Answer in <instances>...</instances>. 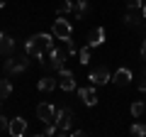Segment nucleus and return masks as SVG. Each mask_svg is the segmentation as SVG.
I'll return each instance as SVG.
<instances>
[{
	"label": "nucleus",
	"instance_id": "obj_1",
	"mask_svg": "<svg viewBox=\"0 0 146 137\" xmlns=\"http://www.w3.org/2000/svg\"><path fill=\"white\" fill-rule=\"evenodd\" d=\"M54 44V34H49V32H39V34H32L29 39L25 42V52L29 54V56H34L36 61L46 64V49Z\"/></svg>",
	"mask_w": 146,
	"mask_h": 137
},
{
	"label": "nucleus",
	"instance_id": "obj_2",
	"mask_svg": "<svg viewBox=\"0 0 146 137\" xmlns=\"http://www.w3.org/2000/svg\"><path fill=\"white\" fill-rule=\"evenodd\" d=\"M29 66V54H22V56H5V64H3V71H5L7 76H15V74H22L25 68Z\"/></svg>",
	"mask_w": 146,
	"mask_h": 137
},
{
	"label": "nucleus",
	"instance_id": "obj_3",
	"mask_svg": "<svg viewBox=\"0 0 146 137\" xmlns=\"http://www.w3.org/2000/svg\"><path fill=\"white\" fill-rule=\"evenodd\" d=\"M66 59H68V52H63V49L56 47V44H51V47L46 49V66H51V68H56V71H61L63 64H66Z\"/></svg>",
	"mask_w": 146,
	"mask_h": 137
},
{
	"label": "nucleus",
	"instance_id": "obj_4",
	"mask_svg": "<svg viewBox=\"0 0 146 137\" xmlns=\"http://www.w3.org/2000/svg\"><path fill=\"white\" fill-rule=\"evenodd\" d=\"M56 135H68L73 125V110L71 108H58V115H56Z\"/></svg>",
	"mask_w": 146,
	"mask_h": 137
},
{
	"label": "nucleus",
	"instance_id": "obj_5",
	"mask_svg": "<svg viewBox=\"0 0 146 137\" xmlns=\"http://www.w3.org/2000/svg\"><path fill=\"white\" fill-rule=\"evenodd\" d=\"M71 32H73V25L66 20L63 15H58L56 20H54V25H51V34L56 39H66V37H71Z\"/></svg>",
	"mask_w": 146,
	"mask_h": 137
},
{
	"label": "nucleus",
	"instance_id": "obj_6",
	"mask_svg": "<svg viewBox=\"0 0 146 137\" xmlns=\"http://www.w3.org/2000/svg\"><path fill=\"white\" fill-rule=\"evenodd\" d=\"M56 115H58V108H54L51 103H39L36 105V118L42 120V125L44 122H56Z\"/></svg>",
	"mask_w": 146,
	"mask_h": 137
},
{
	"label": "nucleus",
	"instance_id": "obj_7",
	"mask_svg": "<svg viewBox=\"0 0 146 137\" xmlns=\"http://www.w3.org/2000/svg\"><path fill=\"white\" fill-rule=\"evenodd\" d=\"M88 81H90L93 86H105V83L112 81V76H110V71H107L105 66H98V68H93V71L88 74Z\"/></svg>",
	"mask_w": 146,
	"mask_h": 137
},
{
	"label": "nucleus",
	"instance_id": "obj_8",
	"mask_svg": "<svg viewBox=\"0 0 146 137\" xmlns=\"http://www.w3.org/2000/svg\"><path fill=\"white\" fill-rule=\"evenodd\" d=\"M95 88H98V86H93V83L85 86V88H78V98L83 100L88 108H93L95 103H98V91H95Z\"/></svg>",
	"mask_w": 146,
	"mask_h": 137
},
{
	"label": "nucleus",
	"instance_id": "obj_9",
	"mask_svg": "<svg viewBox=\"0 0 146 137\" xmlns=\"http://www.w3.org/2000/svg\"><path fill=\"white\" fill-rule=\"evenodd\" d=\"M58 74H61V81H58V86H61L63 91H68V93H71V91H76V76H73V71H71V68H66V66H63L61 71H58Z\"/></svg>",
	"mask_w": 146,
	"mask_h": 137
},
{
	"label": "nucleus",
	"instance_id": "obj_10",
	"mask_svg": "<svg viewBox=\"0 0 146 137\" xmlns=\"http://www.w3.org/2000/svg\"><path fill=\"white\" fill-rule=\"evenodd\" d=\"M12 52H15V39H12V34L0 32V56H10Z\"/></svg>",
	"mask_w": 146,
	"mask_h": 137
},
{
	"label": "nucleus",
	"instance_id": "obj_11",
	"mask_svg": "<svg viewBox=\"0 0 146 137\" xmlns=\"http://www.w3.org/2000/svg\"><path fill=\"white\" fill-rule=\"evenodd\" d=\"M141 20H144V12H141V7H129V12L124 15V25H127V27H139Z\"/></svg>",
	"mask_w": 146,
	"mask_h": 137
},
{
	"label": "nucleus",
	"instance_id": "obj_12",
	"mask_svg": "<svg viewBox=\"0 0 146 137\" xmlns=\"http://www.w3.org/2000/svg\"><path fill=\"white\" fill-rule=\"evenodd\" d=\"M25 132H27V120H25V118H12L7 135H12V137H22Z\"/></svg>",
	"mask_w": 146,
	"mask_h": 137
},
{
	"label": "nucleus",
	"instance_id": "obj_13",
	"mask_svg": "<svg viewBox=\"0 0 146 137\" xmlns=\"http://www.w3.org/2000/svg\"><path fill=\"white\" fill-rule=\"evenodd\" d=\"M131 79H134V74H131L129 68H117L115 74H112V83H117V86L131 83Z\"/></svg>",
	"mask_w": 146,
	"mask_h": 137
},
{
	"label": "nucleus",
	"instance_id": "obj_14",
	"mask_svg": "<svg viewBox=\"0 0 146 137\" xmlns=\"http://www.w3.org/2000/svg\"><path fill=\"white\" fill-rule=\"evenodd\" d=\"M88 44L90 47H102L105 44V30L102 27H95V30H90V34H88Z\"/></svg>",
	"mask_w": 146,
	"mask_h": 137
},
{
	"label": "nucleus",
	"instance_id": "obj_15",
	"mask_svg": "<svg viewBox=\"0 0 146 137\" xmlns=\"http://www.w3.org/2000/svg\"><path fill=\"white\" fill-rule=\"evenodd\" d=\"M58 86V81L54 79V76H44V79H39V83H36V88L42 91V93H51L54 88Z\"/></svg>",
	"mask_w": 146,
	"mask_h": 137
},
{
	"label": "nucleus",
	"instance_id": "obj_16",
	"mask_svg": "<svg viewBox=\"0 0 146 137\" xmlns=\"http://www.w3.org/2000/svg\"><path fill=\"white\" fill-rule=\"evenodd\" d=\"M10 93H12V81L7 79V76H3V79H0V100L10 98Z\"/></svg>",
	"mask_w": 146,
	"mask_h": 137
},
{
	"label": "nucleus",
	"instance_id": "obj_17",
	"mask_svg": "<svg viewBox=\"0 0 146 137\" xmlns=\"http://www.w3.org/2000/svg\"><path fill=\"white\" fill-rule=\"evenodd\" d=\"M85 12H88V0H76L73 3V15H76V20H80Z\"/></svg>",
	"mask_w": 146,
	"mask_h": 137
},
{
	"label": "nucleus",
	"instance_id": "obj_18",
	"mask_svg": "<svg viewBox=\"0 0 146 137\" xmlns=\"http://www.w3.org/2000/svg\"><path fill=\"white\" fill-rule=\"evenodd\" d=\"M146 113V103L144 100H136V103H131V115L134 118H141Z\"/></svg>",
	"mask_w": 146,
	"mask_h": 137
},
{
	"label": "nucleus",
	"instance_id": "obj_19",
	"mask_svg": "<svg viewBox=\"0 0 146 137\" xmlns=\"http://www.w3.org/2000/svg\"><path fill=\"white\" fill-rule=\"evenodd\" d=\"M90 49H93V47H90V44H88V47H83V49H80V52H78L80 66H88V64H90Z\"/></svg>",
	"mask_w": 146,
	"mask_h": 137
},
{
	"label": "nucleus",
	"instance_id": "obj_20",
	"mask_svg": "<svg viewBox=\"0 0 146 137\" xmlns=\"http://www.w3.org/2000/svg\"><path fill=\"white\" fill-rule=\"evenodd\" d=\"M129 135H134V137H146V125H141V122H134V125L129 127Z\"/></svg>",
	"mask_w": 146,
	"mask_h": 137
},
{
	"label": "nucleus",
	"instance_id": "obj_21",
	"mask_svg": "<svg viewBox=\"0 0 146 137\" xmlns=\"http://www.w3.org/2000/svg\"><path fill=\"white\" fill-rule=\"evenodd\" d=\"M56 12H58V15H68V12H73V3H71V0H63L61 5L56 7Z\"/></svg>",
	"mask_w": 146,
	"mask_h": 137
},
{
	"label": "nucleus",
	"instance_id": "obj_22",
	"mask_svg": "<svg viewBox=\"0 0 146 137\" xmlns=\"http://www.w3.org/2000/svg\"><path fill=\"white\" fill-rule=\"evenodd\" d=\"M63 42V47H66V52H68V56H73V54L78 52V49H76V42H73L71 37H66V39H61Z\"/></svg>",
	"mask_w": 146,
	"mask_h": 137
},
{
	"label": "nucleus",
	"instance_id": "obj_23",
	"mask_svg": "<svg viewBox=\"0 0 146 137\" xmlns=\"http://www.w3.org/2000/svg\"><path fill=\"white\" fill-rule=\"evenodd\" d=\"M10 130V120H5V115L0 113V132H7Z\"/></svg>",
	"mask_w": 146,
	"mask_h": 137
},
{
	"label": "nucleus",
	"instance_id": "obj_24",
	"mask_svg": "<svg viewBox=\"0 0 146 137\" xmlns=\"http://www.w3.org/2000/svg\"><path fill=\"white\" fill-rule=\"evenodd\" d=\"M124 5L127 7H141V5H144V0H124Z\"/></svg>",
	"mask_w": 146,
	"mask_h": 137
},
{
	"label": "nucleus",
	"instance_id": "obj_25",
	"mask_svg": "<svg viewBox=\"0 0 146 137\" xmlns=\"http://www.w3.org/2000/svg\"><path fill=\"white\" fill-rule=\"evenodd\" d=\"M141 59H144V61H146V39H144V42H141Z\"/></svg>",
	"mask_w": 146,
	"mask_h": 137
},
{
	"label": "nucleus",
	"instance_id": "obj_26",
	"mask_svg": "<svg viewBox=\"0 0 146 137\" xmlns=\"http://www.w3.org/2000/svg\"><path fill=\"white\" fill-rule=\"evenodd\" d=\"M139 91H144V93H146V76L139 81Z\"/></svg>",
	"mask_w": 146,
	"mask_h": 137
},
{
	"label": "nucleus",
	"instance_id": "obj_27",
	"mask_svg": "<svg viewBox=\"0 0 146 137\" xmlns=\"http://www.w3.org/2000/svg\"><path fill=\"white\" fill-rule=\"evenodd\" d=\"M141 12H144V20H146V3H144V5H141Z\"/></svg>",
	"mask_w": 146,
	"mask_h": 137
},
{
	"label": "nucleus",
	"instance_id": "obj_28",
	"mask_svg": "<svg viewBox=\"0 0 146 137\" xmlns=\"http://www.w3.org/2000/svg\"><path fill=\"white\" fill-rule=\"evenodd\" d=\"M0 7H5V0H0Z\"/></svg>",
	"mask_w": 146,
	"mask_h": 137
},
{
	"label": "nucleus",
	"instance_id": "obj_29",
	"mask_svg": "<svg viewBox=\"0 0 146 137\" xmlns=\"http://www.w3.org/2000/svg\"><path fill=\"white\" fill-rule=\"evenodd\" d=\"M144 27H146V22H144Z\"/></svg>",
	"mask_w": 146,
	"mask_h": 137
},
{
	"label": "nucleus",
	"instance_id": "obj_30",
	"mask_svg": "<svg viewBox=\"0 0 146 137\" xmlns=\"http://www.w3.org/2000/svg\"><path fill=\"white\" fill-rule=\"evenodd\" d=\"M144 76H146V71H144Z\"/></svg>",
	"mask_w": 146,
	"mask_h": 137
}]
</instances>
